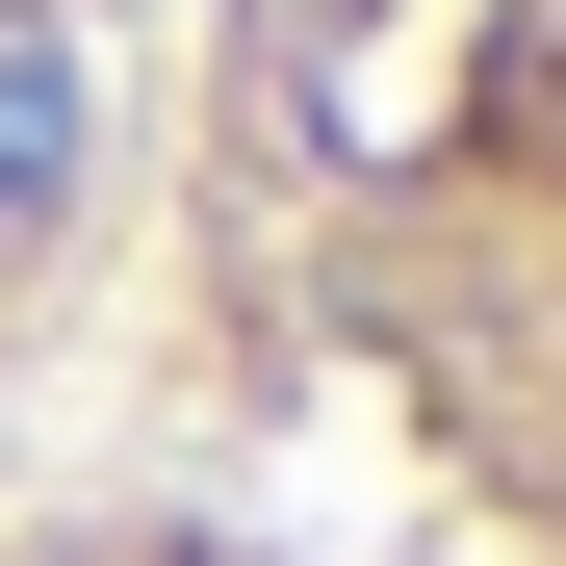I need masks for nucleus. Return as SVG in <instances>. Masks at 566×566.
Here are the masks:
<instances>
[{
  "label": "nucleus",
  "mask_w": 566,
  "mask_h": 566,
  "mask_svg": "<svg viewBox=\"0 0 566 566\" xmlns=\"http://www.w3.org/2000/svg\"><path fill=\"white\" fill-rule=\"evenodd\" d=\"M77 207H104V27L77 0H0V335L52 310Z\"/></svg>",
  "instance_id": "nucleus-2"
},
{
  "label": "nucleus",
  "mask_w": 566,
  "mask_h": 566,
  "mask_svg": "<svg viewBox=\"0 0 566 566\" xmlns=\"http://www.w3.org/2000/svg\"><path fill=\"white\" fill-rule=\"evenodd\" d=\"M180 360L360 438L463 566H566V0H207Z\"/></svg>",
  "instance_id": "nucleus-1"
},
{
  "label": "nucleus",
  "mask_w": 566,
  "mask_h": 566,
  "mask_svg": "<svg viewBox=\"0 0 566 566\" xmlns=\"http://www.w3.org/2000/svg\"><path fill=\"white\" fill-rule=\"evenodd\" d=\"M0 566H283L258 515H180V490H77V515H0Z\"/></svg>",
  "instance_id": "nucleus-3"
}]
</instances>
